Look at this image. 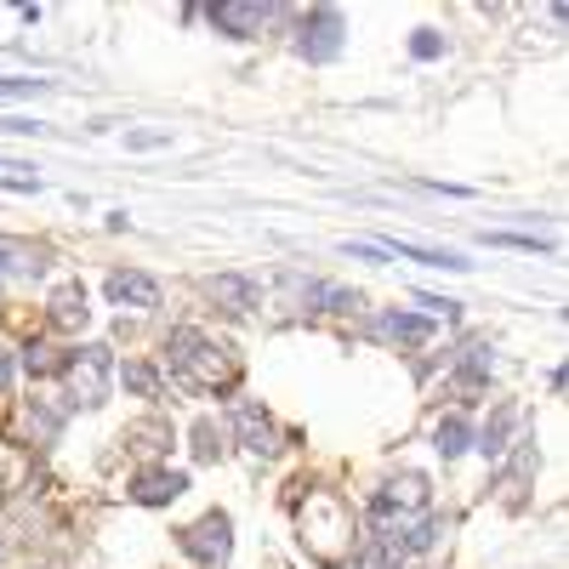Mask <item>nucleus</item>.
Segmentation results:
<instances>
[{"instance_id": "nucleus-1", "label": "nucleus", "mask_w": 569, "mask_h": 569, "mask_svg": "<svg viewBox=\"0 0 569 569\" xmlns=\"http://www.w3.org/2000/svg\"><path fill=\"white\" fill-rule=\"evenodd\" d=\"M166 353H171V370L182 376L188 388L217 393V388H233V382H240V359H233V348L217 342V337H206V330H194V325L171 330Z\"/></svg>"}, {"instance_id": "nucleus-2", "label": "nucleus", "mask_w": 569, "mask_h": 569, "mask_svg": "<svg viewBox=\"0 0 569 569\" xmlns=\"http://www.w3.org/2000/svg\"><path fill=\"white\" fill-rule=\"evenodd\" d=\"M63 376H69L74 405L98 410V405L109 399V382H114V359H109V348H103V342H86V348H69Z\"/></svg>"}, {"instance_id": "nucleus-3", "label": "nucleus", "mask_w": 569, "mask_h": 569, "mask_svg": "<svg viewBox=\"0 0 569 569\" xmlns=\"http://www.w3.org/2000/svg\"><path fill=\"white\" fill-rule=\"evenodd\" d=\"M177 547L194 558V563H206V569H222L233 558V525H228V512H206L200 525L177 530Z\"/></svg>"}, {"instance_id": "nucleus-4", "label": "nucleus", "mask_w": 569, "mask_h": 569, "mask_svg": "<svg viewBox=\"0 0 569 569\" xmlns=\"http://www.w3.org/2000/svg\"><path fill=\"white\" fill-rule=\"evenodd\" d=\"M297 34H302V40H297V52H302L308 63H330V58L342 52V12H337V7H319V12L302 18Z\"/></svg>"}, {"instance_id": "nucleus-5", "label": "nucleus", "mask_w": 569, "mask_h": 569, "mask_svg": "<svg viewBox=\"0 0 569 569\" xmlns=\"http://www.w3.org/2000/svg\"><path fill=\"white\" fill-rule=\"evenodd\" d=\"M206 18H211V29H217V34H228V40H251V34H262V29H268L273 7H246V0H217V7H211Z\"/></svg>"}, {"instance_id": "nucleus-6", "label": "nucleus", "mask_w": 569, "mask_h": 569, "mask_svg": "<svg viewBox=\"0 0 569 569\" xmlns=\"http://www.w3.org/2000/svg\"><path fill=\"white\" fill-rule=\"evenodd\" d=\"M233 433H240V445H246L251 456H273V450H279V433H273V421H268V410H262L257 399L233 405Z\"/></svg>"}, {"instance_id": "nucleus-7", "label": "nucleus", "mask_w": 569, "mask_h": 569, "mask_svg": "<svg viewBox=\"0 0 569 569\" xmlns=\"http://www.w3.org/2000/svg\"><path fill=\"white\" fill-rule=\"evenodd\" d=\"M188 490V472H171V467H149V472H137V479H131V501L137 507H171L177 496Z\"/></svg>"}, {"instance_id": "nucleus-8", "label": "nucleus", "mask_w": 569, "mask_h": 569, "mask_svg": "<svg viewBox=\"0 0 569 569\" xmlns=\"http://www.w3.org/2000/svg\"><path fill=\"white\" fill-rule=\"evenodd\" d=\"M313 507L325 512V525L302 518V541H308V547H313L325 563H337V552H330V536H353V525H348V512H342V501H337V496H319Z\"/></svg>"}, {"instance_id": "nucleus-9", "label": "nucleus", "mask_w": 569, "mask_h": 569, "mask_svg": "<svg viewBox=\"0 0 569 569\" xmlns=\"http://www.w3.org/2000/svg\"><path fill=\"white\" fill-rule=\"evenodd\" d=\"M103 291H109V302H120V308H160V279L131 273V268L109 273V279H103Z\"/></svg>"}, {"instance_id": "nucleus-10", "label": "nucleus", "mask_w": 569, "mask_h": 569, "mask_svg": "<svg viewBox=\"0 0 569 569\" xmlns=\"http://www.w3.org/2000/svg\"><path fill=\"white\" fill-rule=\"evenodd\" d=\"M206 291H211L222 308H233V313H246V308L262 302V284L246 279V273H217V279H206Z\"/></svg>"}, {"instance_id": "nucleus-11", "label": "nucleus", "mask_w": 569, "mask_h": 569, "mask_svg": "<svg viewBox=\"0 0 569 569\" xmlns=\"http://www.w3.org/2000/svg\"><path fill=\"white\" fill-rule=\"evenodd\" d=\"M46 308H52V325H58V330H80V325L91 319V308H86V284H80V279L58 284V291H52V302H46Z\"/></svg>"}, {"instance_id": "nucleus-12", "label": "nucleus", "mask_w": 569, "mask_h": 569, "mask_svg": "<svg viewBox=\"0 0 569 569\" xmlns=\"http://www.w3.org/2000/svg\"><path fill=\"white\" fill-rule=\"evenodd\" d=\"M382 251H388V257H405V262H421V268H456V273H467V268H472V262H467V257H456V251L416 246V240H388Z\"/></svg>"}, {"instance_id": "nucleus-13", "label": "nucleus", "mask_w": 569, "mask_h": 569, "mask_svg": "<svg viewBox=\"0 0 569 569\" xmlns=\"http://www.w3.org/2000/svg\"><path fill=\"white\" fill-rule=\"evenodd\" d=\"M376 330H382L388 342H427L433 337V319H421V313H376Z\"/></svg>"}, {"instance_id": "nucleus-14", "label": "nucleus", "mask_w": 569, "mask_h": 569, "mask_svg": "<svg viewBox=\"0 0 569 569\" xmlns=\"http://www.w3.org/2000/svg\"><path fill=\"white\" fill-rule=\"evenodd\" d=\"M467 445H472V427H467V416H445V421L433 427V450H439L445 461H456Z\"/></svg>"}, {"instance_id": "nucleus-15", "label": "nucleus", "mask_w": 569, "mask_h": 569, "mask_svg": "<svg viewBox=\"0 0 569 569\" xmlns=\"http://www.w3.org/2000/svg\"><path fill=\"white\" fill-rule=\"evenodd\" d=\"M126 445H131L137 456H166V450H171V427H166V421H137L131 433H126Z\"/></svg>"}, {"instance_id": "nucleus-16", "label": "nucleus", "mask_w": 569, "mask_h": 569, "mask_svg": "<svg viewBox=\"0 0 569 569\" xmlns=\"http://www.w3.org/2000/svg\"><path fill=\"white\" fill-rule=\"evenodd\" d=\"M23 421H29L34 445H46V439H58V433H63V410H58V405H46V399H29Z\"/></svg>"}, {"instance_id": "nucleus-17", "label": "nucleus", "mask_w": 569, "mask_h": 569, "mask_svg": "<svg viewBox=\"0 0 569 569\" xmlns=\"http://www.w3.org/2000/svg\"><path fill=\"white\" fill-rule=\"evenodd\" d=\"M69 365V348H46V342H29L23 348V370L29 376H58Z\"/></svg>"}, {"instance_id": "nucleus-18", "label": "nucleus", "mask_w": 569, "mask_h": 569, "mask_svg": "<svg viewBox=\"0 0 569 569\" xmlns=\"http://www.w3.org/2000/svg\"><path fill=\"white\" fill-rule=\"evenodd\" d=\"M120 382H126L137 399H160V370H154V365H142V359H131V365L120 370Z\"/></svg>"}, {"instance_id": "nucleus-19", "label": "nucleus", "mask_w": 569, "mask_h": 569, "mask_svg": "<svg viewBox=\"0 0 569 569\" xmlns=\"http://www.w3.org/2000/svg\"><path fill=\"white\" fill-rule=\"evenodd\" d=\"M507 433H512V410H496L490 427L479 433V450H485V456H501V450H507Z\"/></svg>"}, {"instance_id": "nucleus-20", "label": "nucleus", "mask_w": 569, "mask_h": 569, "mask_svg": "<svg viewBox=\"0 0 569 569\" xmlns=\"http://www.w3.org/2000/svg\"><path fill=\"white\" fill-rule=\"evenodd\" d=\"M485 376H490V348H485V342H472V348L461 353V382H467V388H479Z\"/></svg>"}, {"instance_id": "nucleus-21", "label": "nucleus", "mask_w": 569, "mask_h": 569, "mask_svg": "<svg viewBox=\"0 0 569 569\" xmlns=\"http://www.w3.org/2000/svg\"><path fill=\"white\" fill-rule=\"evenodd\" d=\"M194 456L200 461H217L222 456V427L217 421H194Z\"/></svg>"}, {"instance_id": "nucleus-22", "label": "nucleus", "mask_w": 569, "mask_h": 569, "mask_svg": "<svg viewBox=\"0 0 569 569\" xmlns=\"http://www.w3.org/2000/svg\"><path fill=\"white\" fill-rule=\"evenodd\" d=\"M485 246H507V251H552V240H536V233H485Z\"/></svg>"}, {"instance_id": "nucleus-23", "label": "nucleus", "mask_w": 569, "mask_h": 569, "mask_svg": "<svg viewBox=\"0 0 569 569\" xmlns=\"http://www.w3.org/2000/svg\"><path fill=\"white\" fill-rule=\"evenodd\" d=\"M46 80H29V74H7L0 80V103H18V98H40Z\"/></svg>"}, {"instance_id": "nucleus-24", "label": "nucleus", "mask_w": 569, "mask_h": 569, "mask_svg": "<svg viewBox=\"0 0 569 569\" xmlns=\"http://www.w3.org/2000/svg\"><path fill=\"white\" fill-rule=\"evenodd\" d=\"M410 58H421V63L445 58V40H439V29H416V40H410Z\"/></svg>"}, {"instance_id": "nucleus-25", "label": "nucleus", "mask_w": 569, "mask_h": 569, "mask_svg": "<svg viewBox=\"0 0 569 569\" xmlns=\"http://www.w3.org/2000/svg\"><path fill=\"white\" fill-rule=\"evenodd\" d=\"M0 182H7V188H23V194H34V188H40V177H34L29 166H7V171H0Z\"/></svg>"}, {"instance_id": "nucleus-26", "label": "nucleus", "mask_w": 569, "mask_h": 569, "mask_svg": "<svg viewBox=\"0 0 569 569\" xmlns=\"http://www.w3.org/2000/svg\"><path fill=\"white\" fill-rule=\"evenodd\" d=\"M126 142H131V149H166V142H171V131H131Z\"/></svg>"}, {"instance_id": "nucleus-27", "label": "nucleus", "mask_w": 569, "mask_h": 569, "mask_svg": "<svg viewBox=\"0 0 569 569\" xmlns=\"http://www.w3.org/2000/svg\"><path fill=\"white\" fill-rule=\"evenodd\" d=\"M342 251H348V257H359V262H388V251H382V246H365V240H348Z\"/></svg>"}, {"instance_id": "nucleus-28", "label": "nucleus", "mask_w": 569, "mask_h": 569, "mask_svg": "<svg viewBox=\"0 0 569 569\" xmlns=\"http://www.w3.org/2000/svg\"><path fill=\"white\" fill-rule=\"evenodd\" d=\"M421 308H433V313H445V319L461 313V302H450V297H421Z\"/></svg>"}, {"instance_id": "nucleus-29", "label": "nucleus", "mask_w": 569, "mask_h": 569, "mask_svg": "<svg viewBox=\"0 0 569 569\" xmlns=\"http://www.w3.org/2000/svg\"><path fill=\"white\" fill-rule=\"evenodd\" d=\"M0 131H18V137H29V131H40V120H23V114H12V120H0Z\"/></svg>"}, {"instance_id": "nucleus-30", "label": "nucleus", "mask_w": 569, "mask_h": 569, "mask_svg": "<svg viewBox=\"0 0 569 569\" xmlns=\"http://www.w3.org/2000/svg\"><path fill=\"white\" fill-rule=\"evenodd\" d=\"M7 382H12V359H7V353H0V388H7Z\"/></svg>"}]
</instances>
